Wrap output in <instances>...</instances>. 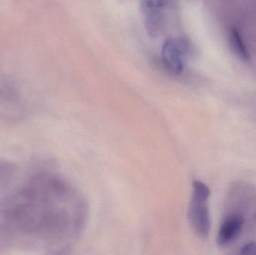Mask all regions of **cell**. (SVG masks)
I'll return each mask as SVG.
<instances>
[{
  "label": "cell",
  "instance_id": "1",
  "mask_svg": "<svg viewBox=\"0 0 256 255\" xmlns=\"http://www.w3.org/2000/svg\"><path fill=\"white\" fill-rule=\"evenodd\" d=\"M74 195L64 181L40 173L0 201V244H60L75 226Z\"/></svg>",
  "mask_w": 256,
  "mask_h": 255
},
{
  "label": "cell",
  "instance_id": "2",
  "mask_svg": "<svg viewBox=\"0 0 256 255\" xmlns=\"http://www.w3.org/2000/svg\"><path fill=\"white\" fill-rule=\"evenodd\" d=\"M210 194V190L204 183L194 181L188 219L192 230L202 238H207L210 232V214L208 205Z\"/></svg>",
  "mask_w": 256,
  "mask_h": 255
},
{
  "label": "cell",
  "instance_id": "3",
  "mask_svg": "<svg viewBox=\"0 0 256 255\" xmlns=\"http://www.w3.org/2000/svg\"><path fill=\"white\" fill-rule=\"evenodd\" d=\"M144 26L150 37L162 34L170 13L176 9L177 0H140Z\"/></svg>",
  "mask_w": 256,
  "mask_h": 255
},
{
  "label": "cell",
  "instance_id": "4",
  "mask_svg": "<svg viewBox=\"0 0 256 255\" xmlns=\"http://www.w3.org/2000/svg\"><path fill=\"white\" fill-rule=\"evenodd\" d=\"M190 52V42L186 37L168 39L161 52L162 65L168 73L177 76L183 71Z\"/></svg>",
  "mask_w": 256,
  "mask_h": 255
},
{
  "label": "cell",
  "instance_id": "5",
  "mask_svg": "<svg viewBox=\"0 0 256 255\" xmlns=\"http://www.w3.org/2000/svg\"><path fill=\"white\" fill-rule=\"evenodd\" d=\"M244 225V219L242 215L228 217L222 223L218 236V244L226 247L238 238Z\"/></svg>",
  "mask_w": 256,
  "mask_h": 255
},
{
  "label": "cell",
  "instance_id": "6",
  "mask_svg": "<svg viewBox=\"0 0 256 255\" xmlns=\"http://www.w3.org/2000/svg\"><path fill=\"white\" fill-rule=\"evenodd\" d=\"M231 42L236 52L244 60L250 58L249 52L244 43L243 40L240 37V33L236 28H233L231 31Z\"/></svg>",
  "mask_w": 256,
  "mask_h": 255
},
{
  "label": "cell",
  "instance_id": "7",
  "mask_svg": "<svg viewBox=\"0 0 256 255\" xmlns=\"http://www.w3.org/2000/svg\"><path fill=\"white\" fill-rule=\"evenodd\" d=\"M239 254L254 255H256V244L254 242H250L245 244L240 248Z\"/></svg>",
  "mask_w": 256,
  "mask_h": 255
}]
</instances>
